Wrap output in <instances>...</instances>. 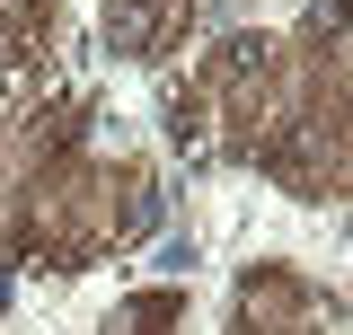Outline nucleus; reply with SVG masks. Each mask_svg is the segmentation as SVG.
<instances>
[{
	"instance_id": "obj_1",
	"label": "nucleus",
	"mask_w": 353,
	"mask_h": 335,
	"mask_svg": "<svg viewBox=\"0 0 353 335\" xmlns=\"http://www.w3.org/2000/svg\"><path fill=\"white\" fill-rule=\"evenodd\" d=\"M150 265H159V274H185V265H194V238H185V230H176V238H159V256H150Z\"/></svg>"
}]
</instances>
